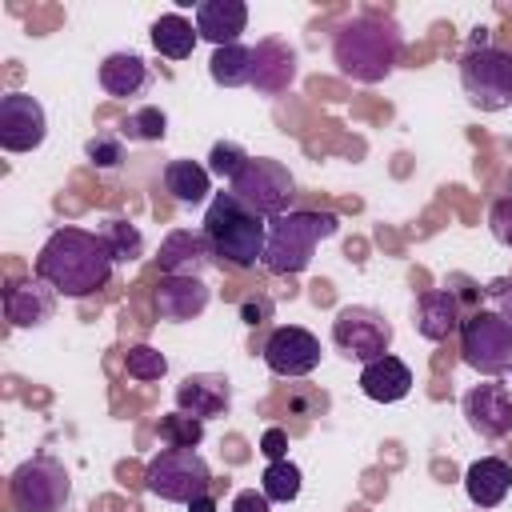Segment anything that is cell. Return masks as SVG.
I'll return each mask as SVG.
<instances>
[{
	"label": "cell",
	"mask_w": 512,
	"mask_h": 512,
	"mask_svg": "<svg viewBox=\"0 0 512 512\" xmlns=\"http://www.w3.org/2000/svg\"><path fill=\"white\" fill-rule=\"evenodd\" d=\"M232 512H272V500L256 488H244V492L232 496Z\"/></svg>",
	"instance_id": "obj_39"
},
{
	"label": "cell",
	"mask_w": 512,
	"mask_h": 512,
	"mask_svg": "<svg viewBox=\"0 0 512 512\" xmlns=\"http://www.w3.org/2000/svg\"><path fill=\"white\" fill-rule=\"evenodd\" d=\"M260 452H264L268 464H272V460H288V432H284V428H264Z\"/></svg>",
	"instance_id": "obj_38"
},
{
	"label": "cell",
	"mask_w": 512,
	"mask_h": 512,
	"mask_svg": "<svg viewBox=\"0 0 512 512\" xmlns=\"http://www.w3.org/2000/svg\"><path fill=\"white\" fill-rule=\"evenodd\" d=\"M440 288H448V292L456 296V304L464 308V316L480 312V292H484V288H480L472 276H464V272H448V280H444Z\"/></svg>",
	"instance_id": "obj_36"
},
{
	"label": "cell",
	"mask_w": 512,
	"mask_h": 512,
	"mask_svg": "<svg viewBox=\"0 0 512 512\" xmlns=\"http://www.w3.org/2000/svg\"><path fill=\"white\" fill-rule=\"evenodd\" d=\"M508 372H512V368H508Z\"/></svg>",
	"instance_id": "obj_43"
},
{
	"label": "cell",
	"mask_w": 512,
	"mask_h": 512,
	"mask_svg": "<svg viewBox=\"0 0 512 512\" xmlns=\"http://www.w3.org/2000/svg\"><path fill=\"white\" fill-rule=\"evenodd\" d=\"M0 300H4V320L12 328H40L56 312V292L40 276H12Z\"/></svg>",
	"instance_id": "obj_14"
},
{
	"label": "cell",
	"mask_w": 512,
	"mask_h": 512,
	"mask_svg": "<svg viewBox=\"0 0 512 512\" xmlns=\"http://www.w3.org/2000/svg\"><path fill=\"white\" fill-rule=\"evenodd\" d=\"M400 28L388 16L360 12L332 32V64L352 84H380L400 64Z\"/></svg>",
	"instance_id": "obj_2"
},
{
	"label": "cell",
	"mask_w": 512,
	"mask_h": 512,
	"mask_svg": "<svg viewBox=\"0 0 512 512\" xmlns=\"http://www.w3.org/2000/svg\"><path fill=\"white\" fill-rule=\"evenodd\" d=\"M328 404H332V400H328L324 388H312V384H292V388H288V412H292V416L312 420V416H324Z\"/></svg>",
	"instance_id": "obj_34"
},
{
	"label": "cell",
	"mask_w": 512,
	"mask_h": 512,
	"mask_svg": "<svg viewBox=\"0 0 512 512\" xmlns=\"http://www.w3.org/2000/svg\"><path fill=\"white\" fill-rule=\"evenodd\" d=\"M160 180H164V192L176 204H204L208 192H212V172L204 164H196V160H184V156L180 160H168L164 172H160Z\"/></svg>",
	"instance_id": "obj_24"
},
{
	"label": "cell",
	"mask_w": 512,
	"mask_h": 512,
	"mask_svg": "<svg viewBox=\"0 0 512 512\" xmlns=\"http://www.w3.org/2000/svg\"><path fill=\"white\" fill-rule=\"evenodd\" d=\"M332 344L340 356L368 364L392 348V320L368 304H344L332 316Z\"/></svg>",
	"instance_id": "obj_10"
},
{
	"label": "cell",
	"mask_w": 512,
	"mask_h": 512,
	"mask_svg": "<svg viewBox=\"0 0 512 512\" xmlns=\"http://www.w3.org/2000/svg\"><path fill=\"white\" fill-rule=\"evenodd\" d=\"M248 28V4L244 0H204L196 4V32L200 40L224 48L240 44V32Z\"/></svg>",
	"instance_id": "obj_21"
},
{
	"label": "cell",
	"mask_w": 512,
	"mask_h": 512,
	"mask_svg": "<svg viewBox=\"0 0 512 512\" xmlns=\"http://www.w3.org/2000/svg\"><path fill=\"white\" fill-rule=\"evenodd\" d=\"M188 512H216V496H212V492H204V496H196V500L188 504Z\"/></svg>",
	"instance_id": "obj_41"
},
{
	"label": "cell",
	"mask_w": 512,
	"mask_h": 512,
	"mask_svg": "<svg viewBox=\"0 0 512 512\" xmlns=\"http://www.w3.org/2000/svg\"><path fill=\"white\" fill-rule=\"evenodd\" d=\"M48 136V116L44 104L28 92H8L0 96V148L4 152H32Z\"/></svg>",
	"instance_id": "obj_12"
},
{
	"label": "cell",
	"mask_w": 512,
	"mask_h": 512,
	"mask_svg": "<svg viewBox=\"0 0 512 512\" xmlns=\"http://www.w3.org/2000/svg\"><path fill=\"white\" fill-rule=\"evenodd\" d=\"M156 264H160V276H200L212 264V248H208L204 228H172L160 240Z\"/></svg>",
	"instance_id": "obj_16"
},
{
	"label": "cell",
	"mask_w": 512,
	"mask_h": 512,
	"mask_svg": "<svg viewBox=\"0 0 512 512\" xmlns=\"http://www.w3.org/2000/svg\"><path fill=\"white\" fill-rule=\"evenodd\" d=\"M204 236L212 248V264L244 272V268H256L264 260L268 220L256 216L240 196L216 192L204 208Z\"/></svg>",
	"instance_id": "obj_3"
},
{
	"label": "cell",
	"mask_w": 512,
	"mask_h": 512,
	"mask_svg": "<svg viewBox=\"0 0 512 512\" xmlns=\"http://www.w3.org/2000/svg\"><path fill=\"white\" fill-rule=\"evenodd\" d=\"M156 436H160L164 448H196L204 440V420H196V416H188V412L176 408V412L160 416Z\"/></svg>",
	"instance_id": "obj_30"
},
{
	"label": "cell",
	"mask_w": 512,
	"mask_h": 512,
	"mask_svg": "<svg viewBox=\"0 0 512 512\" xmlns=\"http://www.w3.org/2000/svg\"><path fill=\"white\" fill-rule=\"evenodd\" d=\"M464 492L476 508H496L512 492V464L504 456H480L464 468Z\"/></svg>",
	"instance_id": "obj_22"
},
{
	"label": "cell",
	"mask_w": 512,
	"mask_h": 512,
	"mask_svg": "<svg viewBox=\"0 0 512 512\" xmlns=\"http://www.w3.org/2000/svg\"><path fill=\"white\" fill-rule=\"evenodd\" d=\"M32 276H40L56 296H68V300H88L96 296L108 276H112V256L100 240V232H88V228H56L40 252H36V264H32Z\"/></svg>",
	"instance_id": "obj_1"
},
{
	"label": "cell",
	"mask_w": 512,
	"mask_h": 512,
	"mask_svg": "<svg viewBox=\"0 0 512 512\" xmlns=\"http://www.w3.org/2000/svg\"><path fill=\"white\" fill-rule=\"evenodd\" d=\"M460 88L468 104L480 112L512 108V48L468 44L460 56Z\"/></svg>",
	"instance_id": "obj_5"
},
{
	"label": "cell",
	"mask_w": 512,
	"mask_h": 512,
	"mask_svg": "<svg viewBox=\"0 0 512 512\" xmlns=\"http://www.w3.org/2000/svg\"><path fill=\"white\" fill-rule=\"evenodd\" d=\"M456 336H460V360L472 372L496 380L500 372L512 368V324L496 308H480V312L464 316Z\"/></svg>",
	"instance_id": "obj_8"
},
{
	"label": "cell",
	"mask_w": 512,
	"mask_h": 512,
	"mask_svg": "<svg viewBox=\"0 0 512 512\" xmlns=\"http://www.w3.org/2000/svg\"><path fill=\"white\" fill-rule=\"evenodd\" d=\"M100 88L116 100H132V96H144L148 84H152V72L144 64L140 52H108L100 60Z\"/></svg>",
	"instance_id": "obj_23"
},
{
	"label": "cell",
	"mask_w": 512,
	"mask_h": 512,
	"mask_svg": "<svg viewBox=\"0 0 512 512\" xmlns=\"http://www.w3.org/2000/svg\"><path fill=\"white\" fill-rule=\"evenodd\" d=\"M84 156H88V164L100 168V172L120 168V164H124V140H120V132H96V136H88V140H84Z\"/></svg>",
	"instance_id": "obj_33"
},
{
	"label": "cell",
	"mask_w": 512,
	"mask_h": 512,
	"mask_svg": "<svg viewBox=\"0 0 512 512\" xmlns=\"http://www.w3.org/2000/svg\"><path fill=\"white\" fill-rule=\"evenodd\" d=\"M124 372L132 380H140V384H152V380H160L168 372V356L160 348H152V344H132L124 352Z\"/></svg>",
	"instance_id": "obj_31"
},
{
	"label": "cell",
	"mask_w": 512,
	"mask_h": 512,
	"mask_svg": "<svg viewBox=\"0 0 512 512\" xmlns=\"http://www.w3.org/2000/svg\"><path fill=\"white\" fill-rule=\"evenodd\" d=\"M96 232H100V240L112 256V264H136L144 256V236L128 216H104Z\"/></svg>",
	"instance_id": "obj_26"
},
{
	"label": "cell",
	"mask_w": 512,
	"mask_h": 512,
	"mask_svg": "<svg viewBox=\"0 0 512 512\" xmlns=\"http://www.w3.org/2000/svg\"><path fill=\"white\" fill-rule=\"evenodd\" d=\"M484 292L496 300V312H500V316L512 324V284H508V280H492Z\"/></svg>",
	"instance_id": "obj_40"
},
{
	"label": "cell",
	"mask_w": 512,
	"mask_h": 512,
	"mask_svg": "<svg viewBox=\"0 0 512 512\" xmlns=\"http://www.w3.org/2000/svg\"><path fill=\"white\" fill-rule=\"evenodd\" d=\"M208 76L220 88H244L252 84V48L248 44H224L208 60Z\"/></svg>",
	"instance_id": "obj_27"
},
{
	"label": "cell",
	"mask_w": 512,
	"mask_h": 512,
	"mask_svg": "<svg viewBox=\"0 0 512 512\" xmlns=\"http://www.w3.org/2000/svg\"><path fill=\"white\" fill-rule=\"evenodd\" d=\"M148 40H152V48H156L164 60H188L192 48H196V40H200V32H196V24H192L188 16L164 12V16L152 20Z\"/></svg>",
	"instance_id": "obj_25"
},
{
	"label": "cell",
	"mask_w": 512,
	"mask_h": 512,
	"mask_svg": "<svg viewBox=\"0 0 512 512\" xmlns=\"http://www.w3.org/2000/svg\"><path fill=\"white\" fill-rule=\"evenodd\" d=\"M340 232V216L336 212H320V208H292L284 216L268 220V244H264V268L272 276H296L312 264L316 244Z\"/></svg>",
	"instance_id": "obj_4"
},
{
	"label": "cell",
	"mask_w": 512,
	"mask_h": 512,
	"mask_svg": "<svg viewBox=\"0 0 512 512\" xmlns=\"http://www.w3.org/2000/svg\"><path fill=\"white\" fill-rule=\"evenodd\" d=\"M464 408V420L476 436L484 440H504L512 432V392L500 384V380H484V384H472L460 400Z\"/></svg>",
	"instance_id": "obj_13"
},
{
	"label": "cell",
	"mask_w": 512,
	"mask_h": 512,
	"mask_svg": "<svg viewBox=\"0 0 512 512\" xmlns=\"http://www.w3.org/2000/svg\"><path fill=\"white\" fill-rule=\"evenodd\" d=\"M232 196H240L256 216L272 220V216H284L292 212V200H296V180L288 172V164L272 160V156H252L244 164V172L228 184Z\"/></svg>",
	"instance_id": "obj_9"
},
{
	"label": "cell",
	"mask_w": 512,
	"mask_h": 512,
	"mask_svg": "<svg viewBox=\"0 0 512 512\" xmlns=\"http://www.w3.org/2000/svg\"><path fill=\"white\" fill-rule=\"evenodd\" d=\"M144 488L156 500L168 504H192L196 496L212 492V468L204 464V456L196 448H160L148 464H144Z\"/></svg>",
	"instance_id": "obj_6"
},
{
	"label": "cell",
	"mask_w": 512,
	"mask_h": 512,
	"mask_svg": "<svg viewBox=\"0 0 512 512\" xmlns=\"http://www.w3.org/2000/svg\"><path fill=\"white\" fill-rule=\"evenodd\" d=\"M296 48L288 40H276V36H264L256 48H252V88L260 96H280L296 84Z\"/></svg>",
	"instance_id": "obj_15"
},
{
	"label": "cell",
	"mask_w": 512,
	"mask_h": 512,
	"mask_svg": "<svg viewBox=\"0 0 512 512\" xmlns=\"http://www.w3.org/2000/svg\"><path fill=\"white\" fill-rule=\"evenodd\" d=\"M272 312H276V304H272V296H268L264 288H248V292L236 300V316H240V324H248V328L268 324Z\"/></svg>",
	"instance_id": "obj_35"
},
{
	"label": "cell",
	"mask_w": 512,
	"mask_h": 512,
	"mask_svg": "<svg viewBox=\"0 0 512 512\" xmlns=\"http://www.w3.org/2000/svg\"><path fill=\"white\" fill-rule=\"evenodd\" d=\"M208 300H212V292H208V284L200 276H160V284L152 292L156 316L172 320V324L196 320L208 308Z\"/></svg>",
	"instance_id": "obj_18"
},
{
	"label": "cell",
	"mask_w": 512,
	"mask_h": 512,
	"mask_svg": "<svg viewBox=\"0 0 512 512\" xmlns=\"http://www.w3.org/2000/svg\"><path fill=\"white\" fill-rule=\"evenodd\" d=\"M120 136H128V140H136V144H156V140H164V136H168V116H164V108H156V104L132 108V112L124 116V124H120Z\"/></svg>",
	"instance_id": "obj_29"
},
{
	"label": "cell",
	"mask_w": 512,
	"mask_h": 512,
	"mask_svg": "<svg viewBox=\"0 0 512 512\" xmlns=\"http://www.w3.org/2000/svg\"><path fill=\"white\" fill-rule=\"evenodd\" d=\"M248 160H252V156L244 152V144H236V140H216L212 152H208V164H204V168H208L212 176H220V180L232 184V180L244 172Z\"/></svg>",
	"instance_id": "obj_32"
},
{
	"label": "cell",
	"mask_w": 512,
	"mask_h": 512,
	"mask_svg": "<svg viewBox=\"0 0 512 512\" xmlns=\"http://www.w3.org/2000/svg\"><path fill=\"white\" fill-rule=\"evenodd\" d=\"M300 484H304V476H300V468H296L292 460H272V464L260 472V492H264L272 504H292V500L300 496Z\"/></svg>",
	"instance_id": "obj_28"
},
{
	"label": "cell",
	"mask_w": 512,
	"mask_h": 512,
	"mask_svg": "<svg viewBox=\"0 0 512 512\" xmlns=\"http://www.w3.org/2000/svg\"><path fill=\"white\" fill-rule=\"evenodd\" d=\"M360 392L376 404H396L412 392V368L400 356L384 352V356H376L360 368Z\"/></svg>",
	"instance_id": "obj_20"
},
{
	"label": "cell",
	"mask_w": 512,
	"mask_h": 512,
	"mask_svg": "<svg viewBox=\"0 0 512 512\" xmlns=\"http://www.w3.org/2000/svg\"><path fill=\"white\" fill-rule=\"evenodd\" d=\"M488 232H492L496 244L512 248V196L492 200V208H488Z\"/></svg>",
	"instance_id": "obj_37"
},
{
	"label": "cell",
	"mask_w": 512,
	"mask_h": 512,
	"mask_svg": "<svg viewBox=\"0 0 512 512\" xmlns=\"http://www.w3.org/2000/svg\"><path fill=\"white\" fill-rule=\"evenodd\" d=\"M228 404H232V380L220 372H188L176 384V408L196 416V420L224 416Z\"/></svg>",
	"instance_id": "obj_17"
},
{
	"label": "cell",
	"mask_w": 512,
	"mask_h": 512,
	"mask_svg": "<svg viewBox=\"0 0 512 512\" xmlns=\"http://www.w3.org/2000/svg\"><path fill=\"white\" fill-rule=\"evenodd\" d=\"M260 356H264L268 372L288 376V380H300V376H308V372L320 368V356L324 352H320V340L308 328L284 324V328H272V336L264 340Z\"/></svg>",
	"instance_id": "obj_11"
},
{
	"label": "cell",
	"mask_w": 512,
	"mask_h": 512,
	"mask_svg": "<svg viewBox=\"0 0 512 512\" xmlns=\"http://www.w3.org/2000/svg\"><path fill=\"white\" fill-rule=\"evenodd\" d=\"M412 324L424 340H448V336L460 332L464 308L456 304V296L448 288H424L412 304Z\"/></svg>",
	"instance_id": "obj_19"
},
{
	"label": "cell",
	"mask_w": 512,
	"mask_h": 512,
	"mask_svg": "<svg viewBox=\"0 0 512 512\" xmlns=\"http://www.w3.org/2000/svg\"><path fill=\"white\" fill-rule=\"evenodd\" d=\"M72 496V476L56 456H28L8 476V500L16 512H64Z\"/></svg>",
	"instance_id": "obj_7"
},
{
	"label": "cell",
	"mask_w": 512,
	"mask_h": 512,
	"mask_svg": "<svg viewBox=\"0 0 512 512\" xmlns=\"http://www.w3.org/2000/svg\"><path fill=\"white\" fill-rule=\"evenodd\" d=\"M508 196H512V172H508Z\"/></svg>",
	"instance_id": "obj_42"
}]
</instances>
